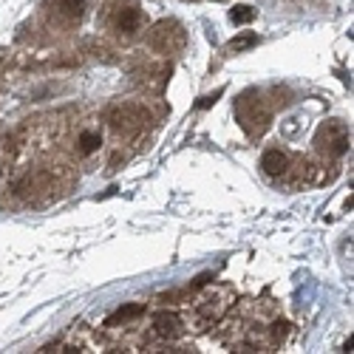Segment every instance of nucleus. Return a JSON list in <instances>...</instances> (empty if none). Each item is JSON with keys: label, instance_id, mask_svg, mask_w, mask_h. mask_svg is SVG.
Returning <instances> with one entry per match:
<instances>
[{"label": "nucleus", "instance_id": "obj_13", "mask_svg": "<svg viewBox=\"0 0 354 354\" xmlns=\"http://www.w3.org/2000/svg\"><path fill=\"white\" fill-rule=\"evenodd\" d=\"M142 312H145V306L133 304V306H125V309H120L116 315H111V320H108V323H116V320H131V317H139Z\"/></svg>", "mask_w": 354, "mask_h": 354}, {"label": "nucleus", "instance_id": "obj_12", "mask_svg": "<svg viewBox=\"0 0 354 354\" xmlns=\"http://www.w3.org/2000/svg\"><path fill=\"white\" fill-rule=\"evenodd\" d=\"M255 17V12L250 9V6H235L232 12H230V20L235 23V26H241V23H250Z\"/></svg>", "mask_w": 354, "mask_h": 354}, {"label": "nucleus", "instance_id": "obj_6", "mask_svg": "<svg viewBox=\"0 0 354 354\" xmlns=\"http://www.w3.org/2000/svg\"><path fill=\"white\" fill-rule=\"evenodd\" d=\"M227 306L230 304L224 301V289L207 295V298H201L196 304V323H198V329H207V326H213L216 320H221V315L227 312Z\"/></svg>", "mask_w": 354, "mask_h": 354}, {"label": "nucleus", "instance_id": "obj_11", "mask_svg": "<svg viewBox=\"0 0 354 354\" xmlns=\"http://www.w3.org/2000/svg\"><path fill=\"white\" fill-rule=\"evenodd\" d=\"M100 145H102V136H100V133H94V131H85V133L80 136V153H82V156L94 153Z\"/></svg>", "mask_w": 354, "mask_h": 354}, {"label": "nucleus", "instance_id": "obj_7", "mask_svg": "<svg viewBox=\"0 0 354 354\" xmlns=\"http://www.w3.org/2000/svg\"><path fill=\"white\" fill-rule=\"evenodd\" d=\"M261 170L267 173L270 179H281L289 170V156L281 147H270V151H263V156H261Z\"/></svg>", "mask_w": 354, "mask_h": 354}, {"label": "nucleus", "instance_id": "obj_10", "mask_svg": "<svg viewBox=\"0 0 354 354\" xmlns=\"http://www.w3.org/2000/svg\"><path fill=\"white\" fill-rule=\"evenodd\" d=\"M82 9H85L82 0H60V3H57V12L66 15L68 20H80L82 17Z\"/></svg>", "mask_w": 354, "mask_h": 354}, {"label": "nucleus", "instance_id": "obj_3", "mask_svg": "<svg viewBox=\"0 0 354 354\" xmlns=\"http://www.w3.org/2000/svg\"><path fill=\"white\" fill-rule=\"evenodd\" d=\"M147 43H151L153 51L159 54H173L185 48L187 43V35H185V26L176 23V20H159L151 32H147Z\"/></svg>", "mask_w": 354, "mask_h": 354}, {"label": "nucleus", "instance_id": "obj_2", "mask_svg": "<svg viewBox=\"0 0 354 354\" xmlns=\"http://www.w3.org/2000/svg\"><path fill=\"white\" fill-rule=\"evenodd\" d=\"M108 125L116 136H136L142 133V128L147 125V111L139 102H122V105H113L108 113Z\"/></svg>", "mask_w": 354, "mask_h": 354}, {"label": "nucleus", "instance_id": "obj_4", "mask_svg": "<svg viewBox=\"0 0 354 354\" xmlns=\"http://www.w3.org/2000/svg\"><path fill=\"white\" fill-rule=\"evenodd\" d=\"M315 145H317V151H320L323 156L337 159V156H343V153L348 151V145H351V133H348V128H346L343 122L332 120V122H326V125H320Z\"/></svg>", "mask_w": 354, "mask_h": 354}, {"label": "nucleus", "instance_id": "obj_9", "mask_svg": "<svg viewBox=\"0 0 354 354\" xmlns=\"http://www.w3.org/2000/svg\"><path fill=\"white\" fill-rule=\"evenodd\" d=\"M252 46H258V35H252V32H241L239 37H232V40H230L227 51L241 54V51H247V48H252Z\"/></svg>", "mask_w": 354, "mask_h": 354}, {"label": "nucleus", "instance_id": "obj_14", "mask_svg": "<svg viewBox=\"0 0 354 354\" xmlns=\"http://www.w3.org/2000/svg\"><path fill=\"white\" fill-rule=\"evenodd\" d=\"M286 335H289V323H283V320L272 323V343H283Z\"/></svg>", "mask_w": 354, "mask_h": 354}, {"label": "nucleus", "instance_id": "obj_5", "mask_svg": "<svg viewBox=\"0 0 354 354\" xmlns=\"http://www.w3.org/2000/svg\"><path fill=\"white\" fill-rule=\"evenodd\" d=\"M111 26L120 35H136L142 26V9L136 0H116L111 9Z\"/></svg>", "mask_w": 354, "mask_h": 354}, {"label": "nucleus", "instance_id": "obj_8", "mask_svg": "<svg viewBox=\"0 0 354 354\" xmlns=\"http://www.w3.org/2000/svg\"><path fill=\"white\" fill-rule=\"evenodd\" d=\"M182 320L176 317V315H159L156 320H153V335L159 337V340H176V337H182Z\"/></svg>", "mask_w": 354, "mask_h": 354}, {"label": "nucleus", "instance_id": "obj_1", "mask_svg": "<svg viewBox=\"0 0 354 354\" xmlns=\"http://www.w3.org/2000/svg\"><path fill=\"white\" fill-rule=\"evenodd\" d=\"M235 120H239V125L255 136V133H263L270 125V105L267 100H263L261 94L255 91H247L241 94L239 100H235Z\"/></svg>", "mask_w": 354, "mask_h": 354}]
</instances>
